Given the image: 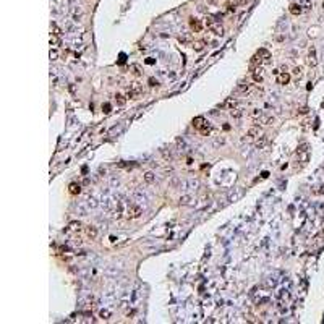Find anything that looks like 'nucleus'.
Instances as JSON below:
<instances>
[{"label":"nucleus","instance_id":"nucleus-31","mask_svg":"<svg viewBox=\"0 0 324 324\" xmlns=\"http://www.w3.org/2000/svg\"><path fill=\"white\" fill-rule=\"evenodd\" d=\"M220 0H208V4H211V5H217Z\"/></svg>","mask_w":324,"mask_h":324},{"label":"nucleus","instance_id":"nucleus-14","mask_svg":"<svg viewBox=\"0 0 324 324\" xmlns=\"http://www.w3.org/2000/svg\"><path fill=\"white\" fill-rule=\"evenodd\" d=\"M217 21V18L216 16H211V15H206V18H204V25L208 26V28H211V26L214 25Z\"/></svg>","mask_w":324,"mask_h":324},{"label":"nucleus","instance_id":"nucleus-2","mask_svg":"<svg viewBox=\"0 0 324 324\" xmlns=\"http://www.w3.org/2000/svg\"><path fill=\"white\" fill-rule=\"evenodd\" d=\"M259 136H261V126L254 125V126H251V128L246 131V135H245V141H254L256 138H259Z\"/></svg>","mask_w":324,"mask_h":324},{"label":"nucleus","instance_id":"nucleus-22","mask_svg":"<svg viewBox=\"0 0 324 324\" xmlns=\"http://www.w3.org/2000/svg\"><path fill=\"white\" fill-rule=\"evenodd\" d=\"M57 59H59V50L54 47V49H50V60L54 62V60H57Z\"/></svg>","mask_w":324,"mask_h":324},{"label":"nucleus","instance_id":"nucleus-10","mask_svg":"<svg viewBox=\"0 0 324 324\" xmlns=\"http://www.w3.org/2000/svg\"><path fill=\"white\" fill-rule=\"evenodd\" d=\"M206 122H208V120H206L204 117H196V119H193V126H195L196 130H201L203 126L206 125Z\"/></svg>","mask_w":324,"mask_h":324},{"label":"nucleus","instance_id":"nucleus-1","mask_svg":"<svg viewBox=\"0 0 324 324\" xmlns=\"http://www.w3.org/2000/svg\"><path fill=\"white\" fill-rule=\"evenodd\" d=\"M141 94H143V88H141V84H138V83H133L131 86L128 88L126 97H130V99H136V97H140Z\"/></svg>","mask_w":324,"mask_h":324},{"label":"nucleus","instance_id":"nucleus-23","mask_svg":"<svg viewBox=\"0 0 324 324\" xmlns=\"http://www.w3.org/2000/svg\"><path fill=\"white\" fill-rule=\"evenodd\" d=\"M251 89V84H240V86H238V91H241V92H248V91Z\"/></svg>","mask_w":324,"mask_h":324},{"label":"nucleus","instance_id":"nucleus-28","mask_svg":"<svg viewBox=\"0 0 324 324\" xmlns=\"http://www.w3.org/2000/svg\"><path fill=\"white\" fill-rule=\"evenodd\" d=\"M232 115H234V117H240V115H241V109H234V110H232Z\"/></svg>","mask_w":324,"mask_h":324},{"label":"nucleus","instance_id":"nucleus-12","mask_svg":"<svg viewBox=\"0 0 324 324\" xmlns=\"http://www.w3.org/2000/svg\"><path fill=\"white\" fill-rule=\"evenodd\" d=\"M289 10H290V13H292V15L298 16V15L301 13V10H303V8H301V5H300V4H292V5L289 7Z\"/></svg>","mask_w":324,"mask_h":324},{"label":"nucleus","instance_id":"nucleus-8","mask_svg":"<svg viewBox=\"0 0 324 324\" xmlns=\"http://www.w3.org/2000/svg\"><path fill=\"white\" fill-rule=\"evenodd\" d=\"M190 26H191V29L195 32H201V29H203V25L198 18H190Z\"/></svg>","mask_w":324,"mask_h":324},{"label":"nucleus","instance_id":"nucleus-6","mask_svg":"<svg viewBox=\"0 0 324 324\" xmlns=\"http://www.w3.org/2000/svg\"><path fill=\"white\" fill-rule=\"evenodd\" d=\"M306 63L310 66H316L318 63V59H316V49L314 47H311L310 52H308V59H306Z\"/></svg>","mask_w":324,"mask_h":324},{"label":"nucleus","instance_id":"nucleus-19","mask_svg":"<svg viewBox=\"0 0 324 324\" xmlns=\"http://www.w3.org/2000/svg\"><path fill=\"white\" fill-rule=\"evenodd\" d=\"M115 101H117V104H119V105H125L126 97L123 94H117V96H115Z\"/></svg>","mask_w":324,"mask_h":324},{"label":"nucleus","instance_id":"nucleus-17","mask_svg":"<svg viewBox=\"0 0 324 324\" xmlns=\"http://www.w3.org/2000/svg\"><path fill=\"white\" fill-rule=\"evenodd\" d=\"M191 47H193L195 50H203V49H204V41H196V42H193Z\"/></svg>","mask_w":324,"mask_h":324},{"label":"nucleus","instance_id":"nucleus-3","mask_svg":"<svg viewBox=\"0 0 324 324\" xmlns=\"http://www.w3.org/2000/svg\"><path fill=\"white\" fill-rule=\"evenodd\" d=\"M143 214V209H141L138 204H131L128 208V211H126V216H128V219H138V217Z\"/></svg>","mask_w":324,"mask_h":324},{"label":"nucleus","instance_id":"nucleus-27","mask_svg":"<svg viewBox=\"0 0 324 324\" xmlns=\"http://www.w3.org/2000/svg\"><path fill=\"white\" fill-rule=\"evenodd\" d=\"M144 180H146V181H152L154 180V174H152V172H148V174L144 175Z\"/></svg>","mask_w":324,"mask_h":324},{"label":"nucleus","instance_id":"nucleus-7","mask_svg":"<svg viewBox=\"0 0 324 324\" xmlns=\"http://www.w3.org/2000/svg\"><path fill=\"white\" fill-rule=\"evenodd\" d=\"M208 29H209L212 34H216V36H222L224 34V28H222V25H220L219 21H216V23H214L211 28H208Z\"/></svg>","mask_w":324,"mask_h":324},{"label":"nucleus","instance_id":"nucleus-4","mask_svg":"<svg viewBox=\"0 0 324 324\" xmlns=\"http://www.w3.org/2000/svg\"><path fill=\"white\" fill-rule=\"evenodd\" d=\"M251 73H253L254 83H263V78H264V70H263V65L258 66V68H254Z\"/></svg>","mask_w":324,"mask_h":324},{"label":"nucleus","instance_id":"nucleus-15","mask_svg":"<svg viewBox=\"0 0 324 324\" xmlns=\"http://www.w3.org/2000/svg\"><path fill=\"white\" fill-rule=\"evenodd\" d=\"M50 45H52V47H59L60 45V36L59 34H50Z\"/></svg>","mask_w":324,"mask_h":324},{"label":"nucleus","instance_id":"nucleus-16","mask_svg":"<svg viewBox=\"0 0 324 324\" xmlns=\"http://www.w3.org/2000/svg\"><path fill=\"white\" fill-rule=\"evenodd\" d=\"M50 34H59V36H62V29H60L59 26L55 25V23H52V25H50Z\"/></svg>","mask_w":324,"mask_h":324},{"label":"nucleus","instance_id":"nucleus-13","mask_svg":"<svg viewBox=\"0 0 324 324\" xmlns=\"http://www.w3.org/2000/svg\"><path fill=\"white\" fill-rule=\"evenodd\" d=\"M250 117H251V120H254V122H259V119L263 117V112L259 110V109H253V110L250 112Z\"/></svg>","mask_w":324,"mask_h":324},{"label":"nucleus","instance_id":"nucleus-20","mask_svg":"<svg viewBox=\"0 0 324 324\" xmlns=\"http://www.w3.org/2000/svg\"><path fill=\"white\" fill-rule=\"evenodd\" d=\"M266 141H268V136H261V138L256 141V148H258V149H261V148L266 144Z\"/></svg>","mask_w":324,"mask_h":324},{"label":"nucleus","instance_id":"nucleus-18","mask_svg":"<svg viewBox=\"0 0 324 324\" xmlns=\"http://www.w3.org/2000/svg\"><path fill=\"white\" fill-rule=\"evenodd\" d=\"M80 191H81L80 185H76V183H71V185H70V193H71V195H78Z\"/></svg>","mask_w":324,"mask_h":324},{"label":"nucleus","instance_id":"nucleus-21","mask_svg":"<svg viewBox=\"0 0 324 324\" xmlns=\"http://www.w3.org/2000/svg\"><path fill=\"white\" fill-rule=\"evenodd\" d=\"M199 133H201V135H208V133H211V123L206 122V125L199 130Z\"/></svg>","mask_w":324,"mask_h":324},{"label":"nucleus","instance_id":"nucleus-25","mask_svg":"<svg viewBox=\"0 0 324 324\" xmlns=\"http://www.w3.org/2000/svg\"><path fill=\"white\" fill-rule=\"evenodd\" d=\"M225 7H227V11H229V13H232V11L237 10V4H235V2H234V4H227Z\"/></svg>","mask_w":324,"mask_h":324},{"label":"nucleus","instance_id":"nucleus-11","mask_svg":"<svg viewBox=\"0 0 324 324\" xmlns=\"http://www.w3.org/2000/svg\"><path fill=\"white\" fill-rule=\"evenodd\" d=\"M290 81V75L287 71H282V73L277 75V83L279 84H287Z\"/></svg>","mask_w":324,"mask_h":324},{"label":"nucleus","instance_id":"nucleus-24","mask_svg":"<svg viewBox=\"0 0 324 324\" xmlns=\"http://www.w3.org/2000/svg\"><path fill=\"white\" fill-rule=\"evenodd\" d=\"M293 75L300 78L301 75H303V68H301V66H295V68H293Z\"/></svg>","mask_w":324,"mask_h":324},{"label":"nucleus","instance_id":"nucleus-33","mask_svg":"<svg viewBox=\"0 0 324 324\" xmlns=\"http://www.w3.org/2000/svg\"><path fill=\"white\" fill-rule=\"evenodd\" d=\"M323 8H324V2H323Z\"/></svg>","mask_w":324,"mask_h":324},{"label":"nucleus","instance_id":"nucleus-26","mask_svg":"<svg viewBox=\"0 0 324 324\" xmlns=\"http://www.w3.org/2000/svg\"><path fill=\"white\" fill-rule=\"evenodd\" d=\"M101 316L104 318V319H109V318L112 316V313H110L109 310H102V311H101Z\"/></svg>","mask_w":324,"mask_h":324},{"label":"nucleus","instance_id":"nucleus-9","mask_svg":"<svg viewBox=\"0 0 324 324\" xmlns=\"http://www.w3.org/2000/svg\"><path fill=\"white\" fill-rule=\"evenodd\" d=\"M84 232H86V237L91 238V240H96V237H97V229L94 225H88L84 229Z\"/></svg>","mask_w":324,"mask_h":324},{"label":"nucleus","instance_id":"nucleus-32","mask_svg":"<svg viewBox=\"0 0 324 324\" xmlns=\"http://www.w3.org/2000/svg\"><path fill=\"white\" fill-rule=\"evenodd\" d=\"M102 109H104V112H110V105H109V104H105Z\"/></svg>","mask_w":324,"mask_h":324},{"label":"nucleus","instance_id":"nucleus-30","mask_svg":"<svg viewBox=\"0 0 324 324\" xmlns=\"http://www.w3.org/2000/svg\"><path fill=\"white\" fill-rule=\"evenodd\" d=\"M133 70H135V75H136V76H140V75H141V71H140V66H135Z\"/></svg>","mask_w":324,"mask_h":324},{"label":"nucleus","instance_id":"nucleus-29","mask_svg":"<svg viewBox=\"0 0 324 324\" xmlns=\"http://www.w3.org/2000/svg\"><path fill=\"white\" fill-rule=\"evenodd\" d=\"M305 8H306V10H310V8H313V2H310V0H306V2H305Z\"/></svg>","mask_w":324,"mask_h":324},{"label":"nucleus","instance_id":"nucleus-5","mask_svg":"<svg viewBox=\"0 0 324 324\" xmlns=\"http://www.w3.org/2000/svg\"><path fill=\"white\" fill-rule=\"evenodd\" d=\"M298 159L301 160L303 164L308 160V144H301V146L298 148Z\"/></svg>","mask_w":324,"mask_h":324}]
</instances>
